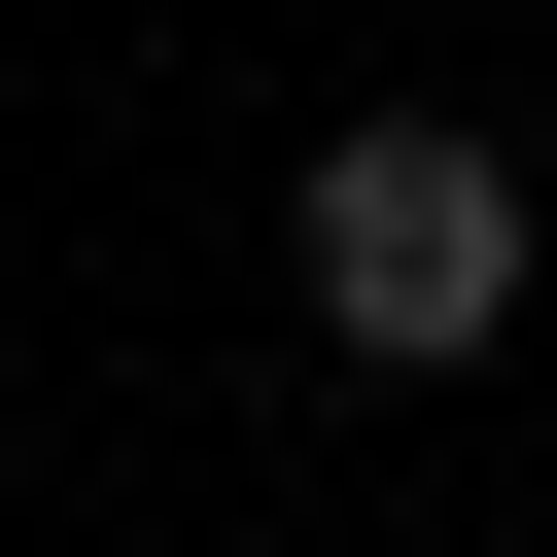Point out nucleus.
<instances>
[{
    "label": "nucleus",
    "instance_id": "f257e3e1",
    "mask_svg": "<svg viewBox=\"0 0 557 557\" xmlns=\"http://www.w3.org/2000/svg\"><path fill=\"white\" fill-rule=\"evenodd\" d=\"M278 278H313V348L453 383L487 313H557V174H487L453 104H348V139H313V209H278Z\"/></svg>",
    "mask_w": 557,
    "mask_h": 557
}]
</instances>
